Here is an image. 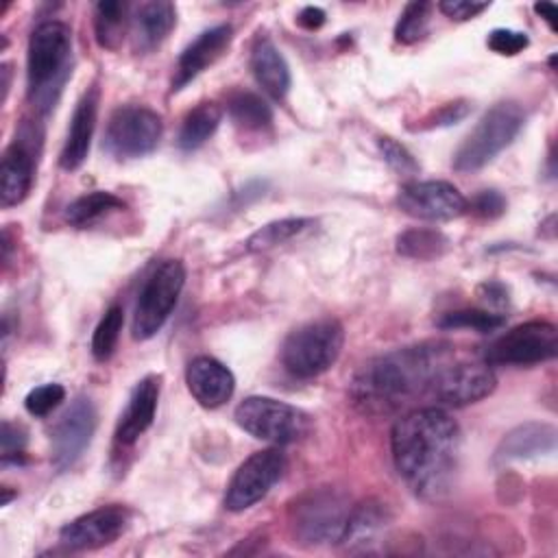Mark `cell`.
<instances>
[{"label": "cell", "mask_w": 558, "mask_h": 558, "mask_svg": "<svg viewBox=\"0 0 558 558\" xmlns=\"http://www.w3.org/2000/svg\"><path fill=\"white\" fill-rule=\"evenodd\" d=\"M390 449L397 473L423 499L442 497L456 475L460 427L436 405L416 408L395 421Z\"/></svg>", "instance_id": "1"}, {"label": "cell", "mask_w": 558, "mask_h": 558, "mask_svg": "<svg viewBox=\"0 0 558 558\" xmlns=\"http://www.w3.org/2000/svg\"><path fill=\"white\" fill-rule=\"evenodd\" d=\"M453 360L447 342H421L366 362L351 381V399L366 414H392L432 392L440 371Z\"/></svg>", "instance_id": "2"}, {"label": "cell", "mask_w": 558, "mask_h": 558, "mask_svg": "<svg viewBox=\"0 0 558 558\" xmlns=\"http://www.w3.org/2000/svg\"><path fill=\"white\" fill-rule=\"evenodd\" d=\"M72 33L59 20L41 22L28 39V98L39 111H50L70 76Z\"/></svg>", "instance_id": "3"}, {"label": "cell", "mask_w": 558, "mask_h": 558, "mask_svg": "<svg viewBox=\"0 0 558 558\" xmlns=\"http://www.w3.org/2000/svg\"><path fill=\"white\" fill-rule=\"evenodd\" d=\"M342 344L344 329L340 320L331 316L316 318L288 333L281 344V364L292 377L312 379L336 364Z\"/></svg>", "instance_id": "4"}, {"label": "cell", "mask_w": 558, "mask_h": 558, "mask_svg": "<svg viewBox=\"0 0 558 558\" xmlns=\"http://www.w3.org/2000/svg\"><path fill=\"white\" fill-rule=\"evenodd\" d=\"M523 122L525 113L517 102H499L490 107L458 146L453 155V170L475 172L484 168L512 144Z\"/></svg>", "instance_id": "5"}, {"label": "cell", "mask_w": 558, "mask_h": 558, "mask_svg": "<svg viewBox=\"0 0 558 558\" xmlns=\"http://www.w3.org/2000/svg\"><path fill=\"white\" fill-rule=\"evenodd\" d=\"M351 508L347 495L333 488L307 490L290 506L292 536L307 547L338 543Z\"/></svg>", "instance_id": "6"}, {"label": "cell", "mask_w": 558, "mask_h": 558, "mask_svg": "<svg viewBox=\"0 0 558 558\" xmlns=\"http://www.w3.org/2000/svg\"><path fill=\"white\" fill-rule=\"evenodd\" d=\"M235 423L257 440L290 445L310 432V416L272 397H246L233 412Z\"/></svg>", "instance_id": "7"}, {"label": "cell", "mask_w": 558, "mask_h": 558, "mask_svg": "<svg viewBox=\"0 0 558 558\" xmlns=\"http://www.w3.org/2000/svg\"><path fill=\"white\" fill-rule=\"evenodd\" d=\"M183 286L185 268L179 259H166L155 266L135 303L131 327L135 340H148L163 327L181 296Z\"/></svg>", "instance_id": "8"}, {"label": "cell", "mask_w": 558, "mask_h": 558, "mask_svg": "<svg viewBox=\"0 0 558 558\" xmlns=\"http://www.w3.org/2000/svg\"><path fill=\"white\" fill-rule=\"evenodd\" d=\"M558 355V331L547 320H527L504 331L495 338L486 351V364H510V366H532Z\"/></svg>", "instance_id": "9"}, {"label": "cell", "mask_w": 558, "mask_h": 558, "mask_svg": "<svg viewBox=\"0 0 558 558\" xmlns=\"http://www.w3.org/2000/svg\"><path fill=\"white\" fill-rule=\"evenodd\" d=\"M163 124L157 111L142 105L118 107L107 122L102 146L118 159H135L155 150Z\"/></svg>", "instance_id": "10"}, {"label": "cell", "mask_w": 558, "mask_h": 558, "mask_svg": "<svg viewBox=\"0 0 558 558\" xmlns=\"http://www.w3.org/2000/svg\"><path fill=\"white\" fill-rule=\"evenodd\" d=\"M286 471V456L279 449H262L248 456L233 473L227 493L225 508L229 512H244L268 495Z\"/></svg>", "instance_id": "11"}, {"label": "cell", "mask_w": 558, "mask_h": 558, "mask_svg": "<svg viewBox=\"0 0 558 558\" xmlns=\"http://www.w3.org/2000/svg\"><path fill=\"white\" fill-rule=\"evenodd\" d=\"M397 205L418 220H453L469 209L462 192L447 181H408L397 194Z\"/></svg>", "instance_id": "12"}, {"label": "cell", "mask_w": 558, "mask_h": 558, "mask_svg": "<svg viewBox=\"0 0 558 558\" xmlns=\"http://www.w3.org/2000/svg\"><path fill=\"white\" fill-rule=\"evenodd\" d=\"M98 425L96 405L89 397H76L70 408L61 414L52 427V466L57 471L70 469L92 442V436Z\"/></svg>", "instance_id": "13"}, {"label": "cell", "mask_w": 558, "mask_h": 558, "mask_svg": "<svg viewBox=\"0 0 558 558\" xmlns=\"http://www.w3.org/2000/svg\"><path fill=\"white\" fill-rule=\"evenodd\" d=\"M497 377L486 362H449L432 386V397L449 408H464L488 397Z\"/></svg>", "instance_id": "14"}, {"label": "cell", "mask_w": 558, "mask_h": 558, "mask_svg": "<svg viewBox=\"0 0 558 558\" xmlns=\"http://www.w3.org/2000/svg\"><path fill=\"white\" fill-rule=\"evenodd\" d=\"M129 523V512L122 506H102L65 523L59 541L70 549H98L113 543Z\"/></svg>", "instance_id": "15"}, {"label": "cell", "mask_w": 558, "mask_h": 558, "mask_svg": "<svg viewBox=\"0 0 558 558\" xmlns=\"http://www.w3.org/2000/svg\"><path fill=\"white\" fill-rule=\"evenodd\" d=\"M35 129L24 124L22 133L13 144L7 146L0 166V203L2 207H11L22 203L33 185L35 177V153L33 142Z\"/></svg>", "instance_id": "16"}, {"label": "cell", "mask_w": 558, "mask_h": 558, "mask_svg": "<svg viewBox=\"0 0 558 558\" xmlns=\"http://www.w3.org/2000/svg\"><path fill=\"white\" fill-rule=\"evenodd\" d=\"M233 28L231 24H218L207 31H203L179 57L174 78H172V92H179L185 87L192 78H196L205 68H209L231 44Z\"/></svg>", "instance_id": "17"}, {"label": "cell", "mask_w": 558, "mask_h": 558, "mask_svg": "<svg viewBox=\"0 0 558 558\" xmlns=\"http://www.w3.org/2000/svg\"><path fill=\"white\" fill-rule=\"evenodd\" d=\"M185 381L192 397L203 408H220L227 403L235 390L233 373L209 355L194 357L185 368Z\"/></svg>", "instance_id": "18"}, {"label": "cell", "mask_w": 558, "mask_h": 558, "mask_svg": "<svg viewBox=\"0 0 558 558\" xmlns=\"http://www.w3.org/2000/svg\"><path fill=\"white\" fill-rule=\"evenodd\" d=\"M159 392H161L159 375H146L135 384V388L131 390L129 403L116 427V440L120 445H133L153 425L157 403H159Z\"/></svg>", "instance_id": "19"}, {"label": "cell", "mask_w": 558, "mask_h": 558, "mask_svg": "<svg viewBox=\"0 0 558 558\" xmlns=\"http://www.w3.org/2000/svg\"><path fill=\"white\" fill-rule=\"evenodd\" d=\"M98 96V87H89L74 107L70 129L59 155V163L63 170H76L87 159L92 135L96 129Z\"/></svg>", "instance_id": "20"}, {"label": "cell", "mask_w": 558, "mask_h": 558, "mask_svg": "<svg viewBox=\"0 0 558 558\" xmlns=\"http://www.w3.org/2000/svg\"><path fill=\"white\" fill-rule=\"evenodd\" d=\"M390 523V512L386 504L377 499H368L351 508L344 532L340 536V545L347 551H371L379 538L386 534Z\"/></svg>", "instance_id": "21"}, {"label": "cell", "mask_w": 558, "mask_h": 558, "mask_svg": "<svg viewBox=\"0 0 558 558\" xmlns=\"http://www.w3.org/2000/svg\"><path fill=\"white\" fill-rule=\"evenodd\" d=\"M251 70L257 85L272 96L275 100H283L290 89V68L272 44L270 37L257 35L251 46Z\"/></svg>", "instance_id": "22"}, {"label": "cell", "mask_w": 558, "mask_h": 558, "mask_svg": "<svg viewBox=\"0 0 558 558\" xmlns=\"http://www.w3.org/2000/svg\"><path fill=\"white\" fill-rule=\"evenodd\" d=\"M556 447V429L547 423H525L504 436L495 451V462H512L551 453Z\"/></svg>", "instance_id": "23"}, {"label": "cell", "mask_w": 558, "mask_h": 558, "mask_svg": "<svg viewBox=\"0 0 558 558\" xmlns=\"http://www.w3.org/2000/svg\"><path fill=\"white\" fill-rule=\"evenodd\" d=\"M131 20H133L135 48L142 52H148L157 48L172 31L177 22V9L172 2L150 0L135 7V13Z\"/></svg>", "instance_id": "24"}, {"label": "cell", "mask_w": 558, "mask_h": 558, "mask_svg": "<svg viewBox=\"0 0 558 558\" xmlns=\"http://www.w3.org/2000/svg\"><path fill=\"white\" fill-rule=\"evenodd\" d=\"M131 22V7L122 0H100L94 9V33L100 48L118 50Z\"/></svg>", "instance_id": "25"}, {"label": "cell", "mask_w": 558, "mask_h": 558, "mask_svg": "<svg viewBox=\"0 0 558 558\" xmlns=\"http://www.w3.org/2000/svg\"><path fill=\"white\" fill-rule=\"evenodd\" d=\"M222 120V109L216 102H201L190 109L181 122L177 144L181 150L190 153L201 148L218 129Z\"/></svg>", "instance_id": "26"}, {"label": "cell", "mask_w": 558, "mask_h": 558, "mask_svg": "<svg viewBox=\"0 0 558 558\" xmlns=\"http://www.w3.org/2000/svg\"><path fill=\"white\" fill-rule=\"evenodd\" d=\"M227 111L231 116V120L235 122V126L244 129V131H266L272 124V109L268 107V102L253 94V92H244L238 89L233 94H229L227 98Z\"/></svg>", "instance_id": "27"}, {"label": "cell", "mask_w": 558, "mask_h": 558, "mask_svg": "<svg viewBox=\"0 0 558 558\" xmlns=\"http://www.w3.org/2000/svg\"><path fill=\"white\" fill-rule=\"evenodd\" d=\"M447 248H449V240H447V235H445L442 231H438V229L416 227V229H408V231L399 233V238H397V251H399L403 257L418 259V262L436 259V257H440Z\"/></svg>", "instance_id": "28"}, {"label": "cell", "mask_w": 558, "mask_h": 558, "mask_svg": "<svg viewBox=\"0 0 558 558\" xmlns=\"http://www.w3.org/2000/svg\"><path fill=\"white\" fill-rule=\"evenodd\" d=\"M116 209H124V203L111 194V192H89L83 194L78 198H74L68 207H65V220L74 227H85L96 222L98 218H102L109 211Z\"/></svg>", "instance_id": "29"}, {"label": "cell", "mask_w": 558, "mask_h": 558, "mask_svg": "<svg viewBox=\"0 0 558 558\" xmlns=\"http://www.w3.org/2000/svg\"><path fill=\"white\" fill-rule=\"evenodd\" d=\"M310 225H312V218L272 220V222L259 227L255 233H251V238L246 240V251L259 253V251H268L272 246H279V244L292 240L294 235L303 233Z\"/></svg>", "instance_id": "30"}, {"label": "cell", "mask_w": 558, "mask_h": 558, "mask_svg": "<svg viewBox=\"0 0 558 558\" xmlns=\"http://www.w3.org/2000/svg\"><path fill=\"white\" fill-rule=\"evenodd\" d=\"M122 323H124V312L120 305H111L102 318L98 320L94 336H92V355L98 362H105L113 355L120 331H122Z\"/></svg>", "instance_id": "31"}, {"label": "cell", "mask_w": 558, "mask_h": 558, "mask_svg": "<svg viewBox=\"0 0 558 558\" xmlns=\"http://www.w3.org/2000/svg\"><path fill=\"white\" fill-rule=\"evenodd\" d=\"M506 325V314H495L488 310H456L438 320L440 329H473L480 333L495 331Z\"/></svg>", "instance_id": "32"}, {"label": "cell", "mask_w": 558, "mask_h": 558, "mask_svg": "<svg viewBox=\"0 0 558 558\" xmlns=\"http://www.w3.org/2000/svg\"><path fill=\"white\" fill-rule=\"evenodd\" d=\"M429 13L432 4L429 2H410L405 4L403 13L399 15V22L395 26V39L399 44H414L425 37L427 26H429Z\"/></svg>", "instance_id": "33"}, {"label": "cell", "mask_w": 558, "mask_h": 558, "mask_svg": "<svg viewBox=\"0 0 558 558\" xmlns=\"http://www.w3.org/2000/svg\"><path fill=\"white\" fill-rule=\"evenodd\" d=\"M377 146H379V153H381L384 161H386L395 172H399V174H403V177H412V174L418 172L416 159H414L412 153H410L403 144H399L397 140H392V137H379V140H377Z\"/></svg>", "instance_id": "34"}, {"label": "cell", "mask_w": 558, "mask_h": 558, "mask_svg": "<svg viewBox=\"0 0 558 558\" xmlns=\"http://www.w3.org/2000/svg\"><path fill=\"white\" fill-rule=\"evenodd\" d=\"M65 399V388L61 384H44L33 388L26 399L24 405L28 410V414L33 416H46L50 414L61 401Z\"/></svg>", "instance_id": "35"}, {"label": "cell", "mask_w": 558, "mask_h": 558, "mask_svg": "<svg viewBox=\"0 0 558 558\" xmlns=\"http://www.w3.org/2000/svg\"><path fill=\"white\" fill-rule=\"evenodd\" d=\"M527 44H530L527 35L521 31H512V28H495L488 35V48L493 52L506 54V57L519 54L523 48H527Z\"/></svg>", "instance_id": "36"}, {"label": "cell", "mask_w": 558, "mask_h": 558, "mask_svg": "<svg viewBox=\"0 0 558 558\" xmlns=\"http://www.w3.org/2000/svg\"><path fill=\"white\" fill-rule=\"evenodd\" d=\"M0 447H2V464L17 462L24 453L26 447V429L17 423L4 421L2 423V436H0Z\"/></svg>", "instance_id": "37"}, {"label": "cell", "mask_w": 558, "mask_h": 558, "mask_svg": "<svg viewBox=\"0 0 558 558\" xmlns=\"http://www.w3.org/2000/svg\"><path fill=\"white\" fill-rule=\"evenodd\" d=\"M469 209L480 218H497L506 211V198L497 190H484L469 203Z\"/></svg>", "instance_id": "38"}, {"label": "cell", "mask_w": 558, "mask_h": 558, "mask_svg": "<svg viewBox=\"0 0 558 558\" xmlns=\"http://www.w3.org/2000/svg\"><path fill=\"white\" fill-rule=\"evenodd\" d=\"M438 9L451 17V20H458V22H464V20H471L475 17L477 13H482L484 9H488V2H469V0H445L438 4Z\"/></svg>", "instance_id": "39"}, {"label": "cell", "mask_w": 558, "mask_h": 558, "mask_svg": "<svg viewBox=\"0 0 558 558\" xmlns=\"http://www.w3.org/2000/svg\"><path fill=\"white\" fill-rule=\"evenodd\" d=\"M477 296L490 307H506L508 305V288L499 281H486L477 288Z\"/></svg>", "instance_id": "40"}, {"label": "cell", "mask_w": 558, "mask_h": 558, "mask_svg": "<svg viewBox=\"0 0 558 558\" xmlns=\"http://www.w3.org/2000/svg\"><path fill=\"white\" fill-rule=\"evenodd\" d=\"M469 113V105L466 102H449L445 105L438 113H434V122L432 126H447V124H456L458 120H462Z\"/></svg>", "instance_id": "41"}, {"label": "cell", "mask_w": 558, "mask_h": 558, "mask_svg": "<svg viewBox=\"0 0 558 558\" xmlns=\"http://www.w3.org/2000/svg\"><path fill=\"white\" fill-rule=\"evenodd\" d=\"M296 22L305 28V31H316L325 24V11L320 7H303L296 15Z\"/></svg>", "instance_id": "42"}, {"label": "cell", "mask_w": 558, "mask_h": 558, "mask_svg": "<svg viewBox=\"0 0 558 558\" xmlns=\"http://www.w3.org/2000/svg\"><path fill=\"white\" fill-rule=\"evenodd\" d=\"M534 11L554 28L556 26V17H558V11H556V7L551 4V2H536L534 4Z\"/></svg>", "instance_id": "43"}, {"label": "cell", "mask_w": 558, "mask_h": 558, "mask_svg": "<svg viewBox=\"0 0 558 558\" xmlns=\"http://www.w3.org/2000/svg\"><path fill=\"white\" fill-rule=\"evenodd\" d=\"M0 74H2V100H7V94H9V78H11V68L4 63V65H2V70H0Z\"/></svg>", "instance_id": "44"}]
</instances>
